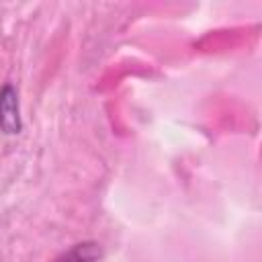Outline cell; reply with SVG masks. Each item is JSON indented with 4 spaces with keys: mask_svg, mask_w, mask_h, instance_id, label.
I'll use <instances>...</instances> for the list:
<instances>
[{
    "mask_svg": "<svg viewBox=\"0 0 262 262\" xmlns=\"http://www.w3.org/2000/svg\"><path fill=\"white\" fill-rule=\"evenodd\" d=\"M0 131L4 135H18L23 131L18 92L12 84L0 88Z\"/></svg>",
    "mask_w": 262,
    "mask_h": 262,
    "instance_id": "obj_1",
    "label": "cell"
},
{
    "mask_svg": "<svg viewBox=\"0 0 262 262\" xmlns=\"http://www.w3.org/2000/svg\"><path fill=\"white\" fill-rule=\"evenodd\" d=\"M102 260V248L96 242H80L74 244L68 252L57 256L53 262H100Z\"/></svg>",
    "mask_w": 262,
    "mask_h": 262,
    "instance_id": "obj_2",
    "label": "cell"
}]
</instances>
